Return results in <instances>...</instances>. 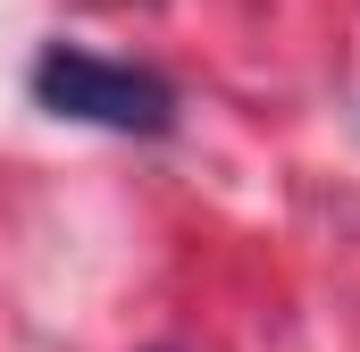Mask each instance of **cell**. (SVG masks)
Instances as JSON below:
<instances>
[{"label":"cell","instance_id":"obj_2","mask_svg":"<svg viewBox=\"0 0 360 352\" xmlns=\"http://www.w3.org/2000/svg\"><path fill=\"white\" fill-rule=\"evenodd\" d=\"M151 352H176V344H151Z\"/></svg>","mask_w":360,"mask_h":352},{"label":"cell","instance_id":"obj_1","mask_svg":"<svg viewBox=\"0 0 360 352\" xmlns=\"http://www.w3.org/2000/svg\"><path fill=\"white\" fill-rule=\"evenodd\" d=\"M34 101L51 118H76V126H109V134H176V84L160 68H134V59H92V51H68L51 42L34 59Z\"/></svg>","mask_w":360,"mask_h":352}]
</instances>
